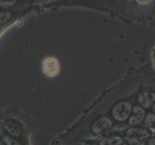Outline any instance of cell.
<instances>
[{
    "instance_id": "obj_1",
    "label": "cell",
    "mask_w": 155,
    "mask_h": 145,
    "mask_svg": "<svg viewBox=\"0 0 155 145\" xmlns=\"http://www.w3.org/2000/svg\"><path fill=\"white\" fill-rule=\"evenodd\" d=\"M3 129L5 133H6V135L12 137H15V138H18V139L22 137L23 133H24L22 125H21L18 120L13 119V118L6 119L4 121Z\"/></svg>"
},
{
    "instance_id": "obj_2",
    "label": "cell",
    "mask_w": 155,
    "mask_h": 145,
    "mask_svg": "<svg viewBox=\"0 0 155 145\" xmlns=\"http://www.w3.org/2000/svg\"><path fill=\"white\" fill-rule=\"evenodd\" d=\"M42 72L48 78H54L60 73V63L55 57H47L42 62Z\"/></svg>"
},
{
    "instance_id": "obj_3",
    "label": "cell",
    "mask_w": 155,
    "mask_h": 145,
    "mask_svg": "<svg viewBox=\"0 0 155 145\" xmlns=\"http://www.w3.org/2000/svg\"><path fill=\"white\" fill-rule=\"evenodd\" d=\"M131 112V105L126 102L117 104L113 109V116L119 121H124L129 116Z\"/></svg>"
},
{
    "instance_id": "obj_4",
    "label": "cell",
    "mask_w": 155,
    "mask_h": 145,
    "mask_svg": "<svg viewBox=\"0 0 155 145\" xmlns=\"http://www.w3.org/2000/svg\"><path fill=\"white\" fill-rule=\"evenodd\" d=\"M112 125V122L109 118L107 117H101L100 119L94 122V124L92 127V131L95 133H98L101 131L105 130V129H108Z\"/></svg>"
},
{
    "instance_id": "obj_5",
    "label": "cell",
    "mask_w": 155,
    "mask_h": 145,
    "mask_svg": "<svg viewBox=\"0 0 155 145\" xmlns=\"http://www.w3.org/2000/svg\"><path fill=\"white\" fill-rule=\"evenodd\" d=\"M143 116H145V111L143 109L139 106H135L133 109V116L130 118V124L131 125H137L141 123L143 120Z\"/></svg>"
},
{
    "instance_id": "obj_6",
    "label": "cell",
    "mask_w": 155,
    "mask_h": 145,
    "mask_svg": "<svg viewBox=\"0 0 155 145\" xmlns=\"http://www.w3.org/2000/svg\"><path fill=\"white\" fill-rule=\"evenodd\" d=\"M155 101V94L152 93H143L139 98V102L143 107H149Z\"/></svg>"
},
{
    "instance_id": "obj_7",
    "label": "cell",
    "mask_w": 155,
    "mask_h": 145,
    "mask_svg": "<svg viewBox=\"0 0 155 145\" xmlns=\"http://www.w3.org/2000/svg\"><path fill=\"white\" fill-rule=\"evenodd\" d=\"M1 140L3 141L4 145H23L18 138L12 137V136H8V135L7 136H3Z\"/></svg>"
},
{
    "instance_id": "obj_8",
    "label": "cell",
    "mask_w": 155,
    "mask_h": 145,
    "mask_svg": "<svg viewBox=\"0 0 155 145\" xmlns=\"http://www.w3.org/2000/svg\"><path fill=\"white\" fill-rule=\"evenodd\" d=\"M122 140L120 137H114L110 139H106L103 142H101L100 145H120L121 144Z\"/></svg>"
},
{
    "instance_id": "obj_9",
    "label": "cell",
    "mask_w": 155,
    "mask_h": 145,
    "mask_svg": "<svg viewBox=\"0 0 155 145\" xmlns=\"http://www.w3.org/2000/svg\"><path fill=\"white\" fill-rule=\"evenodd\" d=\"M12 18V14L8 11H3V12H0V23H5Z\"/></svg>"
},
{
    "instance_id": "obj_10",
    "label": "cell",
    "mask_w": 155,
    "mask_h": 145,
    "mask_svg": "<svg viewBox=\"0 0 155 145\" xmlns=\"http://www.w3.org/2000/svg\"><path fill=\"white\" fill-rule=\"evenodd\" d=\"M154 122H155V116L153 114H148L147 117V120H146V124L148 125V126H150V125L153 124Z\"/></svg>"
},
{
    "instance_id": "obj_11",
    "label": "cell",
    "mask_w": 155,
    "mask_h": 145,
    "mask_svg": "<svg viewBox=\"0 0 155 145\" xmlns=\"http://www.w3.org/2000/svg\"><path fill=\"white\" fill-rule=\"evenodd\" d=\"M0 1L4 4H7V5H13L17 0H0Z\"/></svg>"
},
{
    "instance_id": "obj_12",
    "label": "cell",
    "mask_w": 155,
    "mask_h": 145,
    "mask_svg": "<svg viewBox=\"0 0 155 145\" xmlns=\"http://www.w3.org/2000/svg\"><path fill=\"white\" fill-rule=\"evenodd\" d=\"M148 145H155V138L150 139V140H149V142H148Z\"/></svg>"
},
{
    "instance_id": "obj_13",
    "label": "cell",
    "mask_w": 155,
    "mask_h": 145,
    "mask_svg": "<svg viewBox=\"0 0 155 145\" xmlns=\"http://www.w3.org/2000/svg\"><path fill=\"white\" fill-rule=\"evenodd\" d=\"M0 145H4V143H3L2 140H0Z\"/></svg>"
},
{
    "instance_id": "obj_14",
    "label": "cell",
    "mask_w": 155,
    "mask_h": 145,
    "mask_svg": "<svg viewBox=\"0 0 155 145\" xmlns=\"http://www.w3.org/2000/svg\"><path fill=\"white\" fill-rule=\"evenodd\" d=\"M153 109V111H154V112H155V105H153V109Z\"/></svg>"
}]
</instances>
